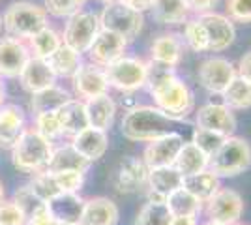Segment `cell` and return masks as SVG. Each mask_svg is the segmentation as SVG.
Instances as JSON below:
<instances>
[{
	"label": "cell",
	"instance_id": "1",
	"mask_svg": "<svg viewBox=\"0 0 251 225\" xmlns=\"http://www.w3.org/2000/svg\"><path fill=\"white\" fill-rule=\"evenodd\" d=\"M154 105L161 109L175 122L186 120L193 111L195 98L193 92L173 68H165L156 62H148V83Z\"/></svg>",
	"mask_w": 251,
	"mask_h": 225
},
{
	"label": "cell",
	"instance_id": "2",
	"mask_svg": "<svg viewBox=\"0 0 251 225\" xmlns=\"http://www.w3.org/2000/svg\"><path fill=\"white\" fill-rule=\"evenodd\" d=\"M175 120L156 105H137L122 118V135L135 143H150L173 131Z\"/></svg>",
	"mask_w": 251,
	"mask_h": 225
},
{
	"label": "cell",
	"instance_id": "3",
	"mask_svg": "<svg viewBox=\"0 0 251 225\" xmlns=\"http://www.w3.org/2000/svg\"><path fill=\"white\" fill-rule=\"evenodd\" d=\"M52 143L40 135L34 128H26L11 149V161L23 173H42L51 160Z\"/></svg>",
	"mask_w": 251,
	"mask_h": 225
},
{
	"label": "cell",
	"instance_id": "4",
	"mask_svg": "<svg viewBox=\"0 0 251 225\" xmlns=\"http://www.w3.org/2000/svg\"><path fill=\"white\" fill-rule=\"evenodd\" d=\"M2 21L8 36L23 42H28L32 36L49 26L45 8H40L38 4L32 2H13L6 10Z\"/></svg>",
	"mask_w": 251,
	"mask_h": 225
},
{
	"label": "cell",
	"instance_id": "5",
	"mask_svg": "<svg viewBox=\"0 0 251 225\" xmlns=\"http://www.w3.org/2000/svg\"><path fill=\"white\" fill-rule=\"evenodd\" d=\"M251 167V145L244 137L230 135L210 158L208 169L220 178L238 176Z\"/></svg>",
	"mask_w": 251,
	"mask_h": 225
},
{
	"label": "cell",
	"instance_id": "6",
	"mask_svg": "<svg viewBox=\"0 0 251 225\" xmlns=\"http://www.w3.org/2000/svg\"><path fill=\"white\" fill-rule=\"evenodd\" d=\"M105 70L109 86L120 92H135L148 83V62L135 56H122Z\"/></svg>",
	"mask_w": 251,
	"mask_h": 225
},
{
	"label": "cell",
	"instance_id": "7",
	"mask_svg": "<svg viewBox=\"0 0 251 225\" xmlns=\"http://www.w3.org/2000/svg\"><path fill=\"white\" fill-rule=\"evenodd\" d=\"M100 25H101V30L115 32L122 36L126 42H131L143 30L145 15L120 2H111V4H105L103 11L100 13Z\"/></svg>",
	"mask_w": 251,
	"mask_h": 225
},
{
	"label": "cell",
	"instance_id": "8",
	"mask_svg": "<svg viewBox=\"0 0 251 225\" xmlns=\"http://www.w3.org/2000/svg\"><path fill=\"white\" fill-rule=\"evenodd\" d=\"M100 30H101L100 15L94 13V11L81 10L77 11L75 15H72L66 23L62 43L72 47L79 54H83L90 49V45L96 40V36L100 34Z\"/></svg>",
	"mask_w": 251,
	"mask_h": 225
},
{
	"label": "cell",
	"instance_id": "9",
	"mask_svg": "<svg viewBox=\"0 0 251 225\" xmlns=\"http://www.w3.org/2000/svg\"><path fill=\"white\" fill-rule=\"evenodd\" d=\"M202 212L206 214V220H214L223 225H236L244 216V199L238 192L221 186L214 197L204 203Z\"/></svg>",
	"mask_w": 251,
	"mask_h": 225
},
{
	"label": "cell",
	"instance_id": "10",
	"mask_svg": "<svg viewBox=\"0 0 251 225\" xmlns=\"http://www.w3.org/2000/svg\"><path fill=\"white\" fill-rule=\"evenodd\" d=\"M147 178L148 167L143 158L126 156L116 163L109 182L118 193H137L139 190L147 188Z\"/></svg>",
	"mask_w": 251,
	"mask_h": 225
},
{
	"label": "cell",
	"instance_id": "11",
	"mask_svg": "<svg viewBox=\"0 0 251 225\" xmlns=\"http://www.w3.org/2000/svg\"><path fill=\"white\" fill-rule=\"evenodd\" d=\"M236 77V68L223 56H210L199 66V83L210 94H223Z\"/></svg>",
	"mask_w": 251,
	"mask_h": 225
},
{
	"label": "cell",
	"instance_id": "12",
	"mask_svg": "<svg viewBox=\"0 0 251 225\" xmlns=\"http://www.w3.org/2000/svg\"><path fill=\"white\" fill-rule=\"evenodd\" d=\"M195 122L197 128L220 133L223 137H230L236 131V117L223 101L221 103L210 101L201 105L199 111L195 113Z\"/></svg>",
	"mask_w": 251,
	"mask_h": 225
},
{
	"label": "cell",
	"instance_id": "13",
	"mask_svg": "<svg viewBox=\"0 0 251 225\" xmlns=\"http://www.w3.org/2000/svg\"><path fill=\"white\" fill-rule=\"evenodd\" d=\"M197 19L202 23L206 36H208V51L221 53L234 43L236 28H234V23L230 21L227 15L210 11V13L197 15Z\"/></svg>",
	"mask_w": 251,
	"mask_h": 225
},
{
	"label": "cell",
	"instance_id": "14",
	"mask_svg": "<svg viewBox=\"0 0 251 225\" xmlns=\"http://www.w3.org/2000/svg\"><path fill=\"white\" fill-rule=\"evenodd\" d=\"M182 145H184V137L178 131L161 135V137L147 143L145 152H143V161L147 163L148 169L175 165V160H176Z\"/></svg>",
	"mask_w": 251,
	"mask_h": 225
},
{
	"label": "cell",
	"instance_id": "15",
	"mask_svg": "<svg viewBox=\"0 0 251 225\" xmlns=\"http://www.w3.org/2000/svg\"><path fill=\"white\" fill-rule=\"evenodd\" d=\"M30 56L32 53L26 42L11 36L0 38V77H19Z\"/></svg>",
	"mask_w": 251,
	"mask_h": 225
},
{
	"label": "cell",
	"instance_id": "16",
	"mask_svg": "<svg viewBox=\"0 0 251 225\" xmlns=\"http://www.w3.org/2000/svg\"><path fill=\"white\" fill-rule=\"evenodd\" d=\"M74 79V88L77 98L81 100H90L96 96H103L109 94V81H107V75L105 70L100 66L92 64V62H86L81 64L79 70L75 72Z\"/></svg>",
	"mask_w": 251,
	"mask_h": 225
},
{
	"label": "cell",
	"instance_id": "17",
	"mask_svg": "<svg viewBox=\"0 0 251 225\" xmlns=\"http://www.w3.org/2000/svg\"><path fill=\"white\" fill-rule=\"evenodd\" d=\"M126 47H127V42L122 36L109 32V30H100V34L96 36V40L86 53H88V58L92 64L107 68L109 64H113L118 58L124 56Z\"/></svg>",
	"mask_w": 251,
	"mask_h": 225
},
{
	"label": "cell",
	"instance_id": "18",
	"mask_svg": "<svg viewBox=\"0 0 251 225\" xmlns=\"http://www.w3.org/2000/svg\"><path fill=\"white\" fill-rule=\"evenodd\" d=\"M26 129V117L19 105L4 103L0 107V149L11 150Z\"/></svg>",
	"mask_w": 251,
	"mask_h": 225
},
{
	"label": "cell",
	"instance_id": "19",
	"mask_svg": "<svg viewBox=\"0 0 251 225\" xmlns=\"http://www.w3.org/2000/svg\"><path fill=\"white\" fill-rule=\"evenodd\" d=\"M184 176L176 171L175 165L169 167H154L148 169V178H147V190L150 199L156 201H165L167 195L182 188Z\"/></svg>",
	"mask_w": 251,
	"mask_h": 225
},
{
	"label": "cell",
	"instance_id": "20",
	"mask_svg": "<svg viewBox=\"0 0 251 225\" xmlns=\"http://www.w3.org/2000/svg\"><path fill=\"white\" fill-rule=\"evenodd\" d=\"M120 220L118 204L109 197L84 199L79 225H116Z\"/></svg>",
	"mask_w": 251,
	"mask_h": 225
},
{
	"label": "cell",
	"instance_id": "21",
	"mask_svg": "<svg viewBox=\"0 0 251 225\" xmlns=\"http://www.w3.org/2000/svg\"><path fill=\"white\" fill-rule=\"evenodd\" d=\"M83 206L84 199L79 193H58L51 201H47L49 214L60 225H79Z\"/></svg>",
	"mask_w": 251,
	"mask_h": 225
},
{
	"label": "cell",
	"instance_id": "22",
	"mask_svg": "<svg viewBox=\"0 0 251 225\" xmlns=\"http://www.w3.org/2000/svg\"><path fill=\"white\" fill-rule=\"evenodd\" d=\"M184 54V40L175 32L157 36L150 45V62H156L165 68H176Z\"/></svg>",
	"mask_w": 251,
	"mask_h": 225
},
{
	"label": "cell",
	"instance_id": "23",
	"mask_svg": "<svg viewBox=\"0 0 251 225\" xmlns=\"http://www.w3.org/2000/svg\"><path fill=\"white\" fill-rule=\"evenodd\" d=\"M86 161H98L105 156V152L109 149V137H107V131L96 128H84L83 131H79L77 135L72 137L70 143Z\"/></svg>",
	"mask_w": 251,
	"mask_h": 225
},
{
	"label": "cell",
	"instance_id": "24",
	"mask_svg": "<svg viewBox=\"0 0 251 225\" xmlns=\"http://www.w3.org/2000/svg\"><path fill=\"white\" fill-rule=\"evenodd\" d=\"M84 111L88 118V126L101 131H109L113 128L116 115V103L109 94L84 100Z\"/></svg>",
	"mask_w": 251,
	"mask_h": 225
},
{
	"label": "cell",
	"instance_id": "25",
	"mask_svg": "<svg viewBox=\"0 0 251 225\" xmlns=\"http://www.w3.org/2000/svg\"><path fill=\"white\" fill-rule=\"evenodd\" d=\"M19 79H21L23 86H25L30 94L56 85V75L52 74V70L49 68L47 60L36 58V56H30V60L26 62L25 70H23L21 75H19Z\"/></svg>",
	"mask_w": 251,
	"mask_h": 225
},
{
	"label": "cell",
	"instance_id": "26",
	"mask_svg": "<svg viewBox=\"0 0 251 225\" xmlns=\"http://www.w3.org/2000/svg\"><path fill=\"white\" fill-rule=\"evenodd\" d=\"M56 117L62 128V135L74 137L84 128H88V118L84 111V101L79 98H72L68 103H64L62 107L56 111Z\"/></svg>",
	"mask_w": 251,
	"mask_h": 225
},
{
	"label": "cell",
	"instance_id": "27",
	"mask_svg": "<svg viewBox=\"0 0 251 225\" xmlns=\"http://www.w3.org/2000/svg\"><path fill=\"white\" fill-rule=\"evenodd\" d=\"M150 11L159 25H169V26L186 25L191 13L186 0H154Z\"/></svg>",
	"mask_w": 251,
	"mask_h": 225
},
{
	"label": "cell",
	"instance_id": "28",
	"mask_svg": "<svg viewBox=\"0 0 251 225\" xmlns=\"http://www.w3.org/2000/svg\"><path fill=\"white\" fill-rule=\"evenodd\" d=\"M72 100V94L58 85H52L49 88H43L40 92H34L30 100V107L34 117L43 113H56L64 103Z\"/></svg>",
	"mask_w": 251,
	"mask_h": 225
},
{
	"label": "cell",
	"instance_id": "29",
	"mask_svg": "<svg viewBox=\"0 0 251 225\" xmlns=\"http://www.w3.org/2000/svg\"><path fill=\"white\" fill-rule=\"evenodd\" d=\"M90 167V161H86L72 147V145H64V147H56L52 149L51 160L47 163L49 173H64V171H86Z\"/></svg>",
	"mask_w": 251,
	"mask_h": 225
},
{
	"label": "cell",
	"instance_id": "30",
	"mask_svg": "<svg viewBox=\"0 0 251 225\" xmlns=\"http://www.w3.org/2000/svg\"><path fill=\"white\" fill-rule=\"evenodd\" d=\"M182 188H186L193 197H197L201 203L204 204L221 188V178L210 169H206V171H201L191 176H184Z\"/></svg>",
	"mask_w": 251,
	"mask_h": 225
},
{
	"label": "cell",
	"instance_id": "31",
	"mask_svg": "<svg viewBox=\"0 0 251 225\" xmlns=\"http://www.w3.org/2000/svg\"><path fill=\"white\" fill-rule=\"evenodd\" d=\"M208 163L210 158L202 150L197 149L193 143H184L175 160V167L182 176H191L201 171H206Z\"/></svg>",
	"mask_w": 251,
	"mask_h": 225
},
{
	"label": "cell",
	"instance_id": "32",
	"mask_svg": "<svg viewBox=\"0 0 251 225\" xmlns=\"http://www.w3.org/2000/svg\"><path fill=\"white\" fill-rule=\"evenodd\" d=\"M47 64H49V68H51L52 74L56 75V77H74L75 72L79 70V66L83 64V62H81V54L62 43L47 58Z\"/></svg>",
	"mask_w": 251,
	"mask_h": 225
},
{
	"label": "cell",
	"instance_id": "33",
	"mask_svg": "<svg viewBox=\"0 0 251 225\" xmlns=\"http://www.w3.org/2000/svg\"><path fill=\"white\" fill-rule=\"evenodd\" d=\"M165 204L171 216H197V218L202 214V206H204L186 188H178L171 195H167Z\"/></svg>",
	"mask_w": 251,
	"mask_h": 225
},
{
	"label": "cell",
	"instance_id": "34",
	"mask_svg": "<svg viewBox=\"0 0 251 225\" xmlns=\"http://www.w3.org/2000/svg\"><path fill=\"white\" fill-rule=\"evenodd\" d=\"M60 45H62V36L51 26H45L43 30H40L28 40V49H30L32 56L43 58V60H47Z\"/></svg>",
	"mask_w": 251,
	"mask_h": 225
},
{
	"label": "cell",
	"instance_id": "35",
	"mask_svg": "<svg viewBox=\"0 0 251 225\" xmlns=\"http://www.w3.org/2000/svg\"><path fill=\"white\" fill-rule=\"evenodd\" d=\"M223 96V103L230 109V111H244V109L251 107V83L244 81L242 77H234L232 83L227 86V90L221 94Z\"/></svg>",
	"mask_w": 251,
	"mask_h": 225
},
{
	"label": "cell",
	"instance_id": "36",
	"mask_svg": "<svg viewBox=\"0 0 251 225\" xmlns=\"http://www.w3.org/2000/svg\"><path fill=\"white\" fill-rule=\"evenodd\" d=\"M171 212H169L165 201L148 199L141 206L139 214L135 218V225H169L171 224Z\"/></svg>",
	"mask_w": 251,
	"mask_h": 225
},
{
	"label": "cell",
	"instance_id": "37",
	"mask_svg": "<svg viewBox=\"0 0 251 225\" xmlns=\"http://www.w3.org/2000/svg\"><path fill=\"white\" fill-rule=\"evenodd\" d=\"M13 203L21 208L23 214L26 216V220H30L32 216H36L38 212H42V210L47 208V203H43L42 199L32 192L30 184H25V186L15 190V193H13Z\"/></svg>",
	"mask_w": 251,
	"mask_h": 225
},
{
	"label": "cell",
	"instance_id": "38",
	"mask_svg": "<svg viewBox=\"0 0 251 225\" xmlns=\"http://www.w3.org/2000/svg\"><path fill=\"white\" fill-rule=\"evenodd\" d=\"M184 43L195 53H204L208 51V36L202 26V23L195 19H188L184 25Z\"/></svg>",
	"mask_w": 251,
	"mask_h": 225
},
{
	"label": "cell",
	"instance_id": "39",
	"mask_svg": "<svg viewBox=\"0 0 251 225\" xmlns=\"http://www.w3.org/2000/svg\"><path fill=\"white\" fill-rule=\"evenodd\" d=\"M30 188H32V192L36 193L43 203L51 201L52 197H56V195L60 193L58 186H56V180H54V175L49 171L36 173L30 182Z\"/></svg>",
	"mask_w": 251,
	"mask_h": 225
},
{
	"label": "cell",
	"instance_id": "40",
	"mask_svg": "<svg viewBox=\"0 0 251 225\" xmlns=\"http://www.w3.org/2000/svg\"><path fill=\"white\" fill-rule=\"evenodd\" d=\"M40 135H43L45 139H49L52 143L54 139L62 137V128H60V122L56 113H43V115H36L34 117V126Z\"/></svg>",
	"mask_w": 251,
	"mask_h": 225
},
{
	"label": "cell",
	"instance_id": "41",
	"mask_svg": "<svg viewBox=\"0 0 251 225\" xmlns=\"http://www.w3.org/2000/svg\"><path fill=\"white\" fill-rule=\"evenodd\" d=\"M225 139H227V137H223L220 133H214V131H208V129H202V128H195V131H193V141H191V143L199 150H202L208 158H212V156L218 152V149L223 145Z\"/></svg>",
	"mask_w": 251,
	"mask_h": 225
},
{
	"label": "cell",
	"instance_id": "42",
	"mask_svg": "<svg viewBox=\"0 0 251 225\" xmlns=\"http://www.w3.org/2000/svg\"><path fill=\"white\" fill-rule=\"evenodd\" d=\"M86 0H45V11L54 17H72L81 11Z\"/></svg>",
	"mask_w": 251,
	"mask_h": 225
},
{
	"label": "cell",
	"instance_id": "43",
	"mask_svg": "<svg viewBox=\"0 0 251 225\" xmlns=\"http://www.w3.org/2000/svg\"><path fill=\"white\" fill-rule=\"evenodd\" d=\"M54 180L60 193H79L84 184V173L83 171H64V173H52Z\"/></svg>",
	"mask_w": 251,
	"mask_h": 225
},
{
	"label": "cell",
	"instance_id": "44",
	"mask_svg": "<svg viewBox=\"0 0 251 225\" xmlns=\"http://www.w3.org/2000/svg\"><path fill=\"white\" fill-rule=\"evenodd\" d=\"M0 225H26V216L23 210L11 201H2L0 203Z\"/></svg>",
	"mask_w": 251,
	"mask_h": 225
},
{
	"label": "cell",
	"instance_id": "45",
	"mask_svg": "<svg viewBox=\"0 0 251 225\" xmlns=\"http://www.w3.org/2000/svg\"><path fill=\"white\" fill-rule=\"evenodd\" d=\"M227 17L232 23H251V0H227Z\"/></svg>",
	"mask_w": 251,
	"mask_h": 225
},
{
	"label": "cell",
	"instance_id": "46",
	"mask_svg": "<svg viewBox=\"0 0 251 225\" xmlns=\"http://www.w3.org/2000/svg\"><path fill=\"white\" fill-rule=\"evenodd\" d=\"M189 6V11L191 13H197V15H202V13H210L214 11L218 0H186Z\"/></svg>",
	"mask_w": 251,
	"mask_h": 225
},
{
	"label": "cell",
	"instance_id": "47",
	"mask_svg": "<svg viewBox=\"0 0 251 225\" xmlns=\"http://www.w3.org/2000/svg\"><path fill=\"white\" fill-rule=\"evenodd\" d=\"M236 75L242 77L244 81L251 83V51L244 53L238 60V66H236Z\"/></svg>",
	"mask_w": 251,
	"mask_h": 225
},
{
	"label": "cell",
	"instance_id": "48",
	"mask_svg": "<svg viewBox=\"0 0 251 225\" xmlns=\"http://www.w3.org/2000/svg\"><path fill=\"white\" fill-rule=\"evenodd\" d=\"M26 225H60V224H56L51 218V214H49V210L45 208V210L38 212L36 216H32L30 220H26Z\"/></svg>",
	"mask_w": 251,
	"mask_h": 225
},
{
	"label": "cell",
	"instance_id": "49",
	"mask_svg": "<svg viewBox=\"0 0 251 225\" xmlns=\"http://www.w3.org/2000/svg\"><path fill=\"white\" fill-rule=\"evenodd\" d=\"M118 2L127 6V8H131V10L139 11V13H145L147 10H150L154 0H118Z\"/></svg>",
	"mask_w": 251,
	"mask_h": 225
},
{
	"label": "cell",
	"instance_id": "50",
	"mask_svg": "<svg viewBox=\"0 0 251 225\" xmlns=\"http://www.w3.org/2000/svg\"><path fill=\"white\" fill-rule=\"evenodd\" d=\"M169 225H199L197 216H173Z\"/></svg>",
	"mask_w": 251,
	"mask_h": 225
},
{
	"label": "cell",
	"instance_id": "51",
	"mask_svg": "<svg viewBox=\"0 0 251 225\" xmlns=\"http://www.w3.org/2000/svg\"><path fill=\"white\" fill-rule=\"evenodd\" d=\"M4 105V86H2V81H0V107Z\"/></svg>",
	"mask_w": 251,
	"mask_h": 225
},
{
	"label": "cell",
	"instance_id": "52",
	"mask_svg": "<svg viewBox=\"0 0 251 225\" xmlns=\"http://www.w3.org/2000/svg\"><path fill=\"white\" fill-rule=\"evenodd\" d=\"M199 225H223V224H220V222H214V220H204L202 224H199Z\"/></svg>",
	"mask_w": 251,
	"mask_h": 225
},
{
	"label": "cell",
	"instance_id": "53",
	"mask_svg": "<svg viewBox=\"0 0 251 225\" xmlns=\"http://www.w3.org/2000/svg\"><path fill=\"white\" fill-rule=\"evenodd\" d=\"M6 199V193H4V186H2V182H0V203Z\"/></svg>",
	"mask_w": 251,
	"mask_h": 225
},
{
	"label": "cell",
	"instance_id": "54",
	"mask_svg": "<svg viewBox=\"0 0 251 225\" xmlns=\"http://www.w3.org/2000/svg\"><path fill=\"white\" fill-rule=\"evenodd\" d=\"M100 2H103V4H111V2H118V0H100Z\"/></svg>",
	"mask_w": 251,
	"mask_h": 225
},
{
	"label": "cell",
	"instance_id": "55",
	"mask_svg": "<svg viewBox=\"0 0 251 225\" xmlns=\"http://www.w3.org/2000/svg\"><path fill=\"white\" fill-rule=\"evenodd\" d=\"M4 28V21H2V15H0V30Z\"/></svg>",
	"mask_w": 251,
	"mask_h": 225
},
{
	"label": "cell",
	"instance_id": "56",
	"mask_svg": "<svg viewBox=\"0 0 251 225\" xmlns=\"http://www.w3.org/2000/svg\"><path fill=\"white\" fill-rule=\"evenodd\" d=\"M236 225H248V224H236Z\"/></svg>",
	"mask_w": 251,
	"mask_h": 225
}]
</instances>
